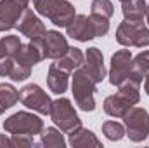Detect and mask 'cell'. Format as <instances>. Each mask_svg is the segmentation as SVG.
Wrapping results in <instances>:
<instances>
[{
    "instance_id": "25",
    "label": "cell",
    "mask_w": 149,
    "mask_h": 148,
    "mask_svg": "<svg viewBox=\"0 0 149 148\" xmlns=\"http://www.w3.org/2000/svg\"><path fill=\"white\" fill-rule=\"evenodd\" d=\"M90 14H97V16L109 19L114 14V5L111 0H94L90 5Z\"/></svg>"
},
{
    "instance_id": "4",
    "label": "cell",
    "mask_w": 149,
    "mask_h": 148,
    "mask_svg": "<svg viewBox=\"0 0 149 148\" xmlns=\"http://www.w3.org/2000/svg\"><path fill=\"white\" fill-rule=\"evenodd\" d=\"M3 129L9 134H24V136H37L43 132L42 118L30 111H17L5 118Z\"/></svg>"
},
{
    "instance_id": "30",
    "label": "cell",
    "mask_w": 149,
    "mask_h": 148,
    "mask_svg": "<svg viewBox=\"0 0 149 148\" xmlns=\"http://www.w3.org/2000/svg\"><path fill=\"white\" fill-rule=\"evenodd\" d=\"M7 56V51H5V45H3V40L0 38V59Z\"/></svg>"
},
{
    "instance_id": "14",
    "label": "cell",
    "mask_w": 149,
    "mask_h": 148,
    "mask_svg": "<svg viewBox=\"0 0 149 148\" xmlns=\"http://www.w3.org/2000/svg\"><path fill=\"white\" fill-rule=\"evenodd\" d=\"M121 11H123L125 21L144 26V16L148 12V4L144 0H128V2H123Z\"/></svg>"
},
{
    "instance_id": "2",
    "label": "cell",
    "mask_w": 149,
    "mask_h": 148,
    "mask_svg": "<svg viewBox=\"0 0 149 148\" xmlns=\"http://www.w3.org/2000/svg\"><path fill=\"white\" fill-rule=\"evenodd\" d=\"M95 85L97 84L94 82V78L90 75L85 72L83 66L74 70L71 91H73V96H74V103L83 111H92L95 108V99H94Z\"/></svg>"
},
{
    "instance_id": "13",
    "label": "cell",
    "mask_w": 149,
    "mask_h": 148,
    "mask_svg": "<svg viewBox=\"0 0 149 148\" xmlns=\"http://www.w3.org/2000/svg\"><path fill=\"white\" fill-rule=\"evenodd\" d=\"M85 72L94 78L95 84L102 82L106 78V66H104V56L97 47H90L85 54V61L81 65Z\"/></svg>"
},
{
    "instance_id": "10",
    "label": "cell",
    "mask_w": 149,
    "mask_h": 148,
    "mask_svg": "<svg viewBox=\"0 0 149 148\" xmlns=\"http://www.w3.org/2000/svg\"><path fill=\"white\" fill-rule=\"evenodd\" d=\"M66 33H68V37L80 40V42H88L92 38H97V33H95V28H94L90 16H85V14L74 16L71 23L66 26Z\"/></svg>"
},
{
    "instance_id": "18",
    "label": "cell",
    "mask_w": 149,
    "mask_h": 148,
    "mask_svg": "<svg viewBox=\"0 0 149 148\" xmlns=\"http://www.w3.org/2000/svg\"><path fill=\"white\" fill-rule=\"evenodd\" d=\"M130 108H132V105L127 99H123L120 94H113L104 99V111L116 118H123Z\"/></svg>"
},
{
    "instance_id": "26",
    "label": "cell",
    "mask_w": 149,
    "mask_h": 148,
    "mask_svg": "<svg viewBox=\"0 0 149 148\" xmlns=\"http://www.w3.org/2000/svg\"><path fill=\"white\" fill-rule=\"evenodd\" d=\"M30 75H31V66H24V65L14 61L12 70H10V75H9V77H10L14 82H21V80L30 78Z\"/></svg>"
},
{
    "instance_id": "23",
    "label": "cell",
    "mask_w": 149,
    "mask_h": 148,
    "mask_svg": "<svg viewBox=\"0 0 149 148\" xmlns=\"http://www.w3.org/2000/svg\"><path fill=\"white\" fill-rule=\"evenodd\" d=\"M2 147H33V136H24V134H0V148Z\"/></svg>"
},
{
    "instance_id": "11",
    "label": "cell",
    "mask_w": 149,
    "mask_h": 148,
    "mask_svg": "<svg viewBox=\"0 0 149 148\" xmlns=\"http://www.w3.org/2000/svg\"><path fill=\"white\" fill-rule=\"evenodd\" d=\"M16 28L19 30V33H23L24 37H28L30 40H38V38L43 37L45 32H47L45 25L42 23V19L38 18L30 7L23 12V16L19 18Z\"/></svg>"
},
{
    "instance_id": "12",
    "label": "cell",
    "mask_w": 149,
    "mask_h": 148,
    "mask_svg": "<svg viewBox=\"0 0 149 148\" xmlns=\"http://www.w3.org/2000/svg\"><path fill=\"white\" fill-rule=\"evenodd\" d=\"M42 45H43V51H45V58H49V59H59L70 49L66 37L61 35L56 30L45 32V35L42 37Z\"/></svg>"
},
{
    "instance_id": "27",
    "label": "cell",
    "mask_w": 149,
    "mask_h": 148,
    "mask_svg": "<svg viewBox=\"0 0 149 148\" xmlns=\"http://www.w3.org/2000/svg\"><path fill=\"white\" fill-rule=\"evenodd\" d=\"M2 40H3V45H5V51H7V56L9 58H14L19 52L21 45H23V42L19 40V37H16V35H7V37H3Z\"/></svg>"
},
{
    "instance_id": "9",
    "label": "cell",
    "mask_w": 149,
    "mask_h": 148,
    "mask_svg": "<svg viewBox=\"0 0 149 148\" xmlns=\"http://www.w3.org/2000/svg\"><path fill=\"white\" fill-rule=\"evenodd\" d=\"M132 73V52L127 49L116 51L111 56V66H109V82L113 85H120L125 78Z\"/></svg>"
},
{
    "instance_id": "6",
    "label": "cell",
    "mask_w": 149,
    "mask_h": 148,
    "mask_svg": "<svg viewBox=\"0 0 149 148\" xmlns=\"http://www.w3.org/2000/svg\"><path fill=\"white\" fill-rule=\"evenodd\" d=\"M19 99L24 106H28L30 110L37 111L40 115H47L50 111L52 99L49 98V94L38 85V84H28L19 91Z\"/></svg>"
},
{
    "instance_id": "31",
    "label": "cell",
    "mask_w": 149,
    "mask_h": 148,
    "mask_svg": "<svg viewBox=\"0 0 149 148\" xmlns=\"http://www.w3.org/2000/svg\"><path fill=\"white\" fill-rule=\"evenodd\" d=\"M144 89H146V94H149V73L146 75V80H144Z\"/></svg>"
},
{
    "instance_id": "32",
    "label": "cell",
    "mask_w": 149,
    "mask_h": 148,
    "mask_svg": "<svg viewBox=\"0 0 149 148\" xmlns=\"http://www.w3.org/2000/svg\"><path fill=\"white\" fill-rule=\"evenodd\" d=\"M146 18H148V25H149V4H148V12H146Z\"/></svg>"
},
{
    "instance_id": "19",
    "label": "cell",
    "mask_w": 149,
    "mask_h": 148,
    "mask_svg": "<svg viewBox=\"0 0 149 148\" xmlns=\"http://www.w3.org/2000/svg\"><path fill=\"white\" fill-rule=\"evenodd\" d=\"M141 82H142V80H139V78H135V77H128V78H125V80L118 85V87H120V92H118V94H120L123 99H127L132 106L137 105L139 99H141V94H139Z\"/></svg>"
},
{
    "instance_id": "20",
    "label": "cell",
    "mask_w": 149,
    "mask_h": 148,
    "mask_svg": "<svg viewBox=\"0 0 149 148\" xmlns=\"http://www.w3.org/2000/svg\"><path fill=\"white\" fill-rule=\"evenodd\" d=\"M19 101V91L12 84H0V115Z\"/></svg>"
},
{
    "instance_id": "22",
    "label": "cell",
    "mask_w": 149,
    "mask_h": 148,
    "mask_svg": "<svg viewBox=\"0 0 149 148\" xmlns=\"http://www.w3.org/2000/svg\"><path fill=\"white\" fill-rule=\"evenodd\" d=\"M148 72H149V51H142L135 58H132V73H130V77H135V78L142 80Z\"/></svg>"
},
{
    "instance_id": "21",
    "label": "cell",
    "mask_w": 149,
    "mask_h": 148,
    "mask_svg": "<svg viewBox=\"0 0 149 148\" xmlns=\"http://www.w3.org/2000/svg\"><path fill=\"white\" fill-rule=\"evenodd\" d=\"M40 145L45 148H64L66 147V140L64 136L61 134V129H56V127H47L42 134V140H40Z\"/></svg>"
},
{
    "instance_id": "3",
    "label": "cell",
    "mask_w": 149,
    "mask_h": 148,
    "mask_svg": "<svg viewBox=\"0 0 149 148\" xmlns=\"http://www.w3.org/2000/svg\"><path fill=\"white\" fill-rule=\"evenodd\" d=\"M49 115H50L52 122L61 129V132L70 134V132L76 131L78 127H81V120H80L78 113L74 111V106L66 98H59V99L52 101Z\"/></svg>"
},
{
    "instance_id": "7",
    "label": "cell",
    "mask_w": 149,
    "mask_h": 148,
    "mask_svg": "<svg viewBox=\"0 0 149 148\" xmlns=\"http://www.w3.org/2000/svg\"><path fill=\"white\" fill-rule=\"evenodd\" d=\"M116 42L123 47H146L149 45V30L141 25L123 21L116 30Z\"/></svg>"
},
{
    "instance_id": "29",
    "label": "cell",
    "mask_w": 149,
    "mask_h": 148,
    "mask_svg": "<svg viewBox=\"0 0 149 148\" xmlns=\"http://www.w3.org/2000/svg\"><path fill=\"white\" fill-rule=\"evenodd\" d=\"M12 65H14V59L5 56L0 59V77H9L10 70H12Z\"/></svg>"
},
{
    "instance_id": "24",
    "label": "cell",
    "mask_w": 149,
    "mask_h": 148,
    "mask_svg": "<svg viewBox=\"0 0 149 148\" xmlns=\"http://www.w3.org/2000/svg\"><path fill=\"white\" fill-rule=\"evenodd\" d=\"M102 132L106 134L108 140H111V141H120V140L125 136V127H123L120 122H116V120H108V122L102 124Z\"/></svg>"
},
{
    "instance_id": "15",
    "label": "cell",
    "mask_w": 149,
    "mask_h": 148,
    "mask_svg": "<svg viewBox=\"0 0 149 148\" xmlns=\"http://www.w3.org/2000/svg\"><path fill=\"white\" fill-rule=\"evenodd\" d=\"M68 80H70V72L59 68L56 63L50 65L49 73H47V85L52 92L56 94H63L68 89Z\"/></svg>"
},
{
    "instance_id": "5",
    "label": "cell",
    "mask_w": 149,
    "mask_h": 148,
    "mask_svg": "<svg viewBox=\"0 0 149 148\" xmlns=\"http://www.w3.org/2000/svg\"><path fill=\"white\" fill-rule=\"evenodd\" d=\"M123 120L127 127L125 134L130 138V141L141 143L149 136V113L144 108H130Z\"/></svg>"
},
{
    "instance_id": "33",
    "label": "cell",
    "mask_w": 149,
    "mask_h": 148,
    "mask_svg": "<svg viewBox=\"0 0 149 148\" xmlns=\"http://www.w3.org/2000/svg\"><path fill=\"white\" fill-rule=\"evenodd\" d=\"M120 2H121V4H123V2H128V0H120Z\"/></svg>"
},
{
    "instance_id": "28",
    "label": "cell",
    "mask_w": 149,
    "mask_h": 148,
    "mask_svg": "<svg viewBox=\"0 0 149 148\" xmlns=\"http://www.w3.org/2000/svg\"><path fill=\"white\" fill-rule=\"evenodd\" d=\"M90 19L94 23L97 37H104L109 32V19L108 18H102V16H97V14H90Z\"/></svg>"
},
{
    "instance_id": "1",
    "label": "cell",
    "mask_w": 149,
    "mask_h": 148,
    "mask_svg": "<svg viewBox=\"0 0 149 148\" xmlns=\"http://www.w3.org/2000/svg\"><path fill=\"white\" fill-rule=\"evenodd\" d=\"M33 7L40 16L50 19L56 26H68L74 16V7L68 0H33Z\"/></svg>"
},
{
    "instance_id": "8",
    "label": "cell",
    "mask_w": 149,
    "mask_h": 148,
    "mask_svg": "<svg viewBox=\"0 0 149 148\" xmlns=\"http://www.w3.org/2000/svg\"><path fill=\"white\" fill-rule=\"evenodd\" d=\"M30 0H0V32L16 28L19 18L28 9Z\"/></svg>"
},
{
    "instance_id": "17",
    "label": "cell",
    "mask_w": 149,
    "mask_h": 148,
    "mask_svg": "<svg viewBox=\"0 0 149 148\" xmlns=\"http://www.w3.org/2000/svg\"><path fill=\"white\" fill-rule=\"evenodd\" d=\"M83 61H85L83 52H81L78 47H70V49L66 51V54L61 56V58L56 61V65H57L59 68H63V70L73 73L74 70H78V68L83 65Z\"/></svg>"
},
{
    "instance_id": "16",
    "label": "cell",
    "mask_w": 149,
    "mask_h": 148,
    "mask_svg": "<svg viewBox=\"0 0 149 148\" xmlns=\"http://www.w3.org/2000/svg\"><path fill=\"white\" fill-rule=\"evenodd\" d=\"M70 145L74 148H90V147L101 148L102 147V143L97 140V136L92 131L83 129V127H78L76 131L70 132Z\"/></svg>"
}]
</instances>
